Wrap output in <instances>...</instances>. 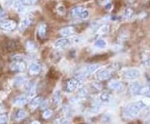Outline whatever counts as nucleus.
<instances>
[{"label": "nucleus", "mask_w": 150, "mask_h": 124, "mask_svg": "<svg viewBox=\"0 0 150 124\" xmlns=\"http://www.w3.org/2000/svg\"><path fill=\"white\" fill-rule=\"evenodd\" d=\"M43 102V98L42 97H34L33 99H32V101L30 102V108L31 109H35L38 107H39Z\"/></svg>", "instance_id": "obj_15"}, {"label": "nucleus", "mask_w": 150, "mask_h": 124, "mask_svg": "<svg viewBox=\"0 0 150 124\" xmlns=\"http://www.w3.org/2000/svg\"><path fill=\"white\" fill-rule=\"evenodd\" d=\"M8 122V116L6 114L0 115V124H6Z\"/></svg>", "instance_id": "obj_33"}, {"label": "nucleus", "mask_w": 150, "mask_h": 124, "mask_svg": "<svg viewBox=\"0 0 150 124\" xmlns=\"http://www.w3.org/2000/svg\"><path fill=\"white\" fill-rule=\"evenodd\" d=\"M17 27V23L11 19H1L0 28L4 31H13Z\"/></svg>", "instance_id": "obj_2"}, {"label": "nucleus", "mask_w": 150, "mask_h": 124, "mask_svg": "<svg viewBox=\"0 0 150 124\" xmlns=\"http://www.w3.org/2000/svg\"><path fill=\"white\" fill-rule=\"evenodd\" d=\"M94 46L98 49H103L107 46V42L103 39H98L94 43Z\"/></svg>", "instance_id": "obj_24"}, {"label": "nucleus", "mask_w": 150, "mask_h": 124, "mask_svg": "<svg viewBox=\"0 0 150 124\" xmlns=\"http://www.w3.org/2000/svg\"><path fill=\"white\" fill-rule=\"evenodd\" d=\"M139 75L140 71L138 68H129L123 73V77L126 79H129V80L136 79L137 78L139 77Z\"/></svg>", "instance_id": "obj_4"}, {"label": "nucleus", "mask_w": 150, "mask_h": 124, "mask_svg": "<svg viewBox=\"0 0 150 124\" xmlns=\"http://www.w3.org/2000/svg\"><path fill=\"white\" fill-rule=\"evenodd\" d=\"M134 15V9L131 8H127L123 13V18L124 19H129Z\"/></svg>", "instance_id": "obj_21"}, {"label": "nucleus", "mask_w": 150, "mask_h": 124, "mask_svg": "<svg viewBox=\"0 0 150 124\" xmlns=\"http://www.w3.org/2000/svg\"><path fill=\"white\" fill-rule=\"evenodd\" d=\"M40 71H41V66H40L39 63H38L33 62L29 66V72H30V73L33 74V75L38 74L40 73Z\"/></svg>", "instance_id": "obj_13"}, {"label": "nucleus", "mask_w": 150, "mask_h": 124, "mask_svg": "<svg viewBox=\"0 0 150 124\" xmlns=\"http://www.w3.org/2000/svg\"><path fill=\"white\" fill-rule=\"evenodd\" d=\"M0 12H1V9H0Z\"/></svg>", "instance_id": "obj_39"}, {"label": "nucleus", "mask_w": 150, "mask_h": 124, "mask_svg": "<svg viewBox=\"0 0 150 124\" xmlns=\"http://www.w3.org/2000/svg\"><path fill=\"white\" fill-rule=\"evenodd\" d=\"M26 116H27L26 112L24 110H23V109H19V110L17 111L16 113L14 115V118L17 121H20V120H23V118H25Z\"/></svg>", "instance_id": "obj_19"}, {"label": "nucleus", "mask_w": 150, "mask_h": 124, "mask_svg": "<svg viewBox=\"0 0 150 124\" xmlns=\"http://www.w3.org/2000/svg\"><path fill=\"white\" fill-rule=\"evenodd\" d=\"M28 101V97L27 95H25V94H21V95L17 96V97L14 98L13 103H14V105H16V106H23V105H24L25 103H27Z\"/></svg>", "instance_id": "obj_8"}, {"label": "nucleus", "mask_w": 150, "mask_h": 124, "mask_svg": "<svg viewBox=\"0 0 150 124\" xmlns=\"http://www.w3.org/2000/svg\"><path fill=\"white\" fill-rule=\"evenodd\" d=\"M24 81H25V78L23 76H18L14 80V84L16 86H21L24 83Z\"/></svg>", "instance_id": "obj_26"}, {"label": "nucleus", "mask_w": 150, "mask_h": 124, "mask_svg": "<svg viewBox=\"0 0 150 124\" xmlns=\"http://www.w3.org/2000/svg\"><path fill=\"white\" fill-rule=\"evenodd\" d=\"M52 113H53V112H52L50 109H47V110H45V111L43 112V118L45 119L49 118L52 116Z\"/></svg>", "instance_id": "obj_30"}, {"label": "nucleus", "mask_w": 150, "mask_h": 124, "mask_svg": "<svg viewBox=\"0 0 150 124\" xmlns=\"http://www.w3.org/2000/svg\"><path fill=\"white\" fill-rule=\"evenodd\" d=\"M83 38H82V37H76V38H74V42L76 43H80L81 42L83 41Z\"/></svg>", "instance_id": "obj_35"}, {"label": "nucleus", "mask_w": 150, "mask_h": 124, "mask_svg": "<svg viewBox=\"0 0 150 124\" xmlns=\"http://www.w3.org/2000/svg\"><path fill=\"white\" fill-rule=\"evenodd\" d=\"M54 102L56 103V104H59V103H61V96H60V93H59V92H56V93L54 94Z\"/></svg>", "instance_id": "obj_32"}, {"label": "nucleus", "mask_w": 150, "mask_h": 124, "mask_svg": "<svg viewBox=\"0 0 150 124\" xmlns=\"http://www.w3.org/2000/svg\"><path fill=\"white\" fill-rule=\"evenodd\" d=\"M26 65L23 61H13L10 64V69L15 72H23L25 70Z\"/></svg>", "instance_id": "obj_6"}, {"label": "nucleus", "mask_w": 150, "mask_h": 124, "mask_svg": "<svg viewBox=\"0 0 150 124\" xmlns=\"http://www.w3.org/2000/svg\"><path fill=\"white\" fill-rule=\"evenodd\" d=\"M101 105L99 104V103H95V104H93V107L91 108V113L93 114H96L98 113L100 110H101Z\"/></svg>", "instance_id": "obj_27"}, {"label": "nucleus", "mask_w": 150, "mask_h": 124, "mask_svg": "<svg viewBox=\"0 0 150 124\" xmlns=\"http://www.w3.org/2000/svg\"><path fill=\"white\" fill-rule=\"evenodd\" d=\"M88 16H89V12L87 10V9H84V10L81 13L80 15H79V18H83V19H85V18H88Z\"/></svg>", "instance_id": "obj_34"}, {"label": "nucleus", "mask_w": 150, "mask_h": 124, "mask_svg": "<svg viewBox=\"0 0 150 124\" xmlns=\"http://www.w3.org/2000/svg\"><path fill=\"white\" fill-rule=\"evenodd\" d=\"M26 48L28 51H30V52H33V51H34V50H36V45H35V43L32 42V41H28L27 43H26Z\"/></svg>", "instance_id": "obj_28"}, {"label": "nucleus", "mask_w": 150, "mask_h": 124, "mask_svg": "<svg viewBox=\"0 0 150 124\" xmlns=\"http://www.w3.org/2000/svg\"><path fill=\"white\" fill-rule=\"evenodd\" d=\"M111 98H112L111 94L108 93V92H103L102 94L100 95V99H101V101L104 102V103H109V102L111 101Z\"/></svg>", "instance_id": "obj_22"}, {"label": "nucleus", "mask_w": 150, "mask_h": 124, "mask_svg": "<svg viewBox=\"0 0 150 124\" xmlns=\"http://www.w3.org/2000/svg\"><path fill=\"white\" fill-rule=\"evenodd\" d=\"M109 32V25L103 24L98 29V34H107Z\"/></svg>", "instance_id": "obj_23"}, {"label": "nucleus", "mask_w": 150, "mask_h": 124, "mask_svg": "<svg viewBox=\"0 0 150 124\" xmlns=\"http://www.w3.org/2000/svg\"><path fill=\"white\" fill-rule=\"evenodd\" d=\"M88 92H89V91H88L87 87H81L78 90V94L81 97H85L88 94Z\"/></svg>", "instance_id": "obj_25"}, {"label": "nucleus", "mask_w": 150, "mask_h": 124, "mask_svg": "<svg viewBox=\"0 0 150 124\" xmlns=\"http://www.w3.org/2000/svg\"><path fill=\"white\" fill-rule=\"evenodd\" d=\"M100 68V64H92L89 65V66H88V67H86L85 68H84V71H83V75L85 74H91L93 73H94V72H96L98 68Z\"/></svg>", "instance_id": "obj_14"}, {"label": "nucleus", "mask_w": 150, "mask_h": 124, "mask_svg": "<svg viewBox=\"0 0 150 124\" xmlns=\"http://www.w3.org/2000/svg\"><path fill=\"white\" fill-rule=\"evenodd\" d=\"M143 63L146 67L150 68V55H145L144 58H143Z\"/></svg>", "instance_id": "obj_29"}, {"label": "nucleus", "mask_w": 150, "mask_h": 124, "mask_svg": "<svg viewBox=\"0 0 150 124\" xmlns=\"http://www.w3.org/2000/svg\"><path fill=\"white\" fill-rule=\"evenodd\" d=\"M93 85L95 86V87H96L97 89H101V88H102L101 84H99L98 82H94V83H93Z\"/></svg>", "instance_id": "obj_37"}, {"label": "nucleus", "mask_w": 150, "mask_h": 124, "mask_svg": "<svg viewBox=\"0 0 150 124\" xmlns=\"http://www.w3.org/2000/svg\"><path fill=\"white\" fill-rule=\"evenodd\" d=\"M141 87L142 85L139 82H134L130 85V92L133 95H139Z\"/></svg>", "instance_id": "obj_16"}, {"label": "nucleus", "mask_w": 150, "mask_h": 124, "mask_svg": "<svg viewBox=\"0 0 150 124\" xmlns=\"http://www.w3.org/2000/svg\"><path fill=\"white\" fill-rule=\"evenodd\" d=\"M47 29H48V27H47L46 23H40L38 26L37 28V32L38 37L41 38H44L46 36V34H47Z\"/></svg>", "instance_id": "obj_12"}, {"label": "nucleus", "mask_w": 150, "mask_h": 124, "mask_svg": "<svg viewBox=\"0 0 150 124\" xmlns=\"http://www.w3.org/2000/svg\"><path fill=\"white\" fill-rule=\"evenodd\" d=\"M108 87L112 89V90H115V91H119L123 88V84L122 82L119 81H111L108 83Z\"/></svg>", "instance_id": "obj_17"}, {"label": "nucleus", "mask_w": 150, "mask_h": 124, "mask_svg": "<svg viewBox=\"0 0 150 124\" xmlns=\"http://www.w3.org/2000/svg\"><path fill=\"white\" fill-rule=\"evenodd\" d=\"M112 75V71L105 68V69H102L100 70L96 75V78L99 81H103V80H107L108 78H110V77Z\"/></svg>", "instance_id": "obj_5"}, {"label": "nucleus", "mask_w": 150, "mask_h": 124, "mask_svg": "<svg viewBox=\"0 0 150 124\" xmlns=\"http://www.w3.org/2000/svg\"><path fill=\"white\" fill-rule=\"evenodd\" d=\"M70 43H71L70 39H68V38H60V39H58L54 43V46L57 49H64V48L69 47L70 45Z\"/></svg>", "instance_id": "obj_7"}, {"label": "nucleus", "mask_w": 150, "mask_h": 124, "mask_svg": "<svg viewBox=\"0 0 150 124\" xmlns=\"http://www.w3.org/2000/svg\"><path fill=\"white\" fill-rule=\"evenodd\" d=\"M149 92V88L148 87H145L143 86L141 87V88H140V91H139V95H143V94H148Z\"/></svg>", "instance_id": "obj_31"}, {"label": "nucleus", "mask_w": 150, "mask_h": 124, "mask_svg": "<svg viewBox=\"0 0 150 124\" xmlns=\"http://www.w3.org/2000/svg\"><path fill=\"white\" fill-rule=\"evenodd\" d=\"M32 18H30V17H26V18H24L22 20L21 23H20L19 26H18L19 30H20L21 32H23V30H25V29L32 23Z\"/></svg>", "instance_id": "obj_11"}, {"label": "nucleus", "mask_w": 150, "mask_h": 124, "mask_svg": "<svg viewBox=\"0 0 150 124\" xmlns=\"http://www.w3.org/2000/svg\"><path fill=\"white\" fill-rule=\"evenodd\" d=\"M59 124H70V123L69 121H68V120H61L60 119Z\"/></svg>", "instance_id": "obj_36"}, {"label": "nucleus", "mask_w": 150, "mask_h": 124, "mask_svg": "<svg viewBox=\"0 0 150 124\" xmlns=\"http://www.w3.org/2000/svg\"><path fill=\"white\" fill-rule=\"evenodd\" d=\"M31 124H40V123H39V122H38V121H34V122H33Z\"/></svg>", "instance_id": "obj_38"}, {"label": "nucleus", "mask_w": 150, "mask_h": 124, "mask_svg": "<svg viewBox=\"0 0 150 124\" xmlns=\"http://www.w3.org/2000/svg\"><path fill=\"white\" fill-rule=\"evenodd\" d=\"M75 33V28L74 27H66L62 28L59 31V34L63 37H69L71 35H73Z\"/></svg>", "instance_id": "obj_10"}, {"label": "nucleus", "mask_w": 150, "mask_h": 124, "mask_svg": "<svg viewBox=\"0 0 150 124\" xmlns=\"http://www.w3.org/2000/svg\"><path fill=\"white\" fill-rule=\"evenodd\" d=\"M84 9L85 8L82 6H77V7H74V8H72V10L70 12V14L73 17H79L81 13Z\"/></svg>", "instance_id": "obj_18"}, {"label": "nucleus", "mask_w": 150, "mask_h": 124, "mask_svg": "<svg viewBox=\"0 0 150 124\" xmlns=\"http://www.w3.org/2000/svg\"><path fill=\"white\" fill-rule=\"evenodd\" d=\"M145 106L146 104L143 101L129 103L124 108V116L129 118H134L138 116V114L139 113Z\"/></svg>", "instance_id": "obj_1"}, {"label": "nucleus", "mask_w": 150, "mask_h": 124, "mask_svg": "<svg viewBox=\"0 0 150 124\" xmlns=\"http://www.w3.org/2000/svg\"><path fill=\"white\" fill-rule=\"evenodd\" d=\"M26 92L29 95H33L35 92V83L33 82H29L26 85Z\"/></svg>", "instance_id": "obj_20"}, {"label": "nucleus", "mask_w": 150, "mask_h": 124, "mask_svg": "<svg viewBox=\"0 0 150 124\" xmlns=\"http://www.w3.org/2000/svg\"><path fill=\"white\" fill-rule=\"evenodd\" d=\"M79 82L78 79H70L69 81L67 82V85H66V89L68 92H73L74 90H75L79 85Z\"/></svg>", "instance_id": "obj_9"}, {"label": "nucleus", "mask_w": 150, "mask_h": 124, "mask_svg": "<svg viewBox=\"0 0 150 124\" xmlns=\"http://www.w3.org/2000/svg\"><path fill=\"white\" fill-rule=\"evenodd\" d=\"M36 3L37 0H15L13 6L18 11H21L25 6H33Z\"/></svg>", "instance_id": "obj_3"}]
</instances>
